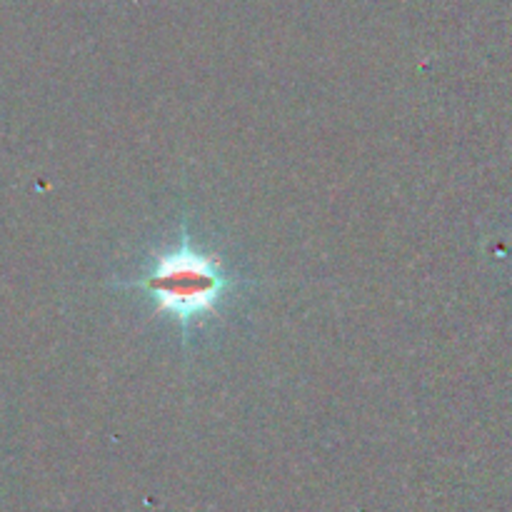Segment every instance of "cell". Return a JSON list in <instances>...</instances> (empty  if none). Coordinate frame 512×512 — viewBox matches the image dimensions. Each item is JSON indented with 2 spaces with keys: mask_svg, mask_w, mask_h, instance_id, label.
Listing matches in <instances>:
<instances>
[{
  "mask_svg": "<svg viewBox=\"0 0 512 512\" xmlns=\"http://www.w3.org/2000/svg\"><path fill=\"white\" fill-rule=\"evenodd\" d=\"M110 285L143 293L160 315L178 323L185 343L193 328L213 318L240 288H253L255 280L233 278L223 260L193 243L188 220H183L178 243L153 255L138 278L113 280Z\"/></svg>",
  "mask_w": 512,
  "mask_h": 512,
  "instance_id": "6da1fadb",
  "label": "cell"
}]
</instances>
